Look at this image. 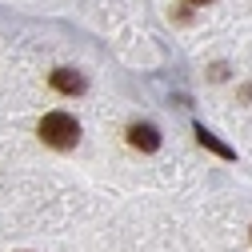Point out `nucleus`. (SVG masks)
Segmentation results:
<instances>
[{
    "label": "nucleus",
    "instance_id": "obj_5",
    "mask_svg": "<svg viewBox=\"0 0 252 252\" xmlns=\"http://www.w3.org/2000/svg\"><path fill=\"white\" fill-rule=\"evenodd\" d=\"M188 4H212V0H188Z\"/></svg>",
    "mask_w": 252,
    "mask_h": 252
},
{
    "label": "nucleus",
    "instance_id": "obj_4",
    "mask_svg": "<svg viewBox=\"0 0 252 252\" xmlns=\"http://www.w3.org/2000/svg\"><path fill=\"white\" fill-rule=\"evenodd\" d=\"M196 136H200V144H208L212 152H220V156H224V160H232V148H224V144H220L212 132H204V128H196Z\"/></svg>",
    "mask_w": 252,
    "mask_h": 252
},
{
    "label": "nucleus",
    "instance_id": "obj_1",
    "mask_svg": "<svg viewBox=\"0 0 252 252\" xmlns=\"http://www.w3.org/2000/svg\"><path fill=\"white\" fill-rule=\"evenodd\" d=\"M40 140L48 144V148H76V140H80V124H76V116H68V112H48L44 120H40Z\"/></svg>",
    "mask_w": 252,
    "mask_h": 252
},
{
    "label": "nucleus",
    "instance_id": "obj_3",
    "mask_svg": "<svg viewBox=\"0 0 252 252\" xmlns=\"http://www.w3.org/2000/svg\"><path fill=\"white\" fill-rule=\"evenodd\" d=\"M52 88H56V92H68V96H76V92H84V76L72 72V68H56V72H52Z\"/></svg>",
    "mask_w": 252,
    "mask_h": 252
},
{
    "label": "nucleus",
    "instance_id": "obj_2",
    "mask_svg": "<svg viewBox=\"0 0 252 252\" xmlns=\"http://www.w3.org/2000/svg\"><path fill=\"white\" fill-rule=\"evenodd\" d=\"M128 144L132 148H140V152H156V148H160V132H156L152 128V124H128Z\"/></svg>",
    "mask_w": 252,
    "mask_h": 252
}]
</instances>
